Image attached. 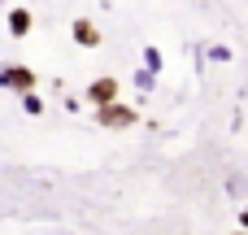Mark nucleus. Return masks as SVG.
Here are the masks:
<instances>
[{
	"label": "nucleus",
	"mask_w": 248,
	"mask_h": 235,
	"mask_svg": "<svg viewBox=\"0 0 248 235\" xmlns=\"http://www.w3.org/2000/svg\"><path fill=\"white\" fill-rule=\"evenodd\" d=\"M113 92H118L113 78H96V83H92V96H96V100H113Z\"/></svg>",
	"instance_id": "nucleus-1"
},
{
	"label": "nucleus",
	"mask_w": 248,
	"mask_h": 235,
	"mask_svg": "<svg viewBox=\"0 0 248 235\" xmlns=\"http://www.w3.org/2000/svg\"><path fill=\"white\" fill-rule=\"evenodd\" d=\"M4 83H9V87H26L31 78H26V70H9V74H4Z\"/></svg>",
	"instance_id": "nucleus-2"
},
{
	"label": "nucleus",
	"mask_w": 248,
	"mask_h": 235,
	"mask_svg": "<svg viewBox=\"0 0 248 235\" xmlns=\"http://www.w3.org/2000/svg\"><path fill=\"white\" fill-rule=\"evenodd\" d=\"M9 22H13V31H17V35H26V26H31V17H26V13H22V9H17V13H13V17H9Z\"/></svg>",
	"instance_id": "nucleus-3"
},
{
	"label": "nucleus",
	"mask_w": 248,
	"mask_h": 235,
	"mask_svg": "<svg viewBox=\"0 0 248 235\" xmlns=\"http://www.w3.org/2000/svg\"><path fill=\"white\" fill-rule=\"evenodd\" d=\"M100 122H131L126 109H113V113H100Z\"/></svg>",
	"instance_id": "nucleus-4"
}]
</instances>
